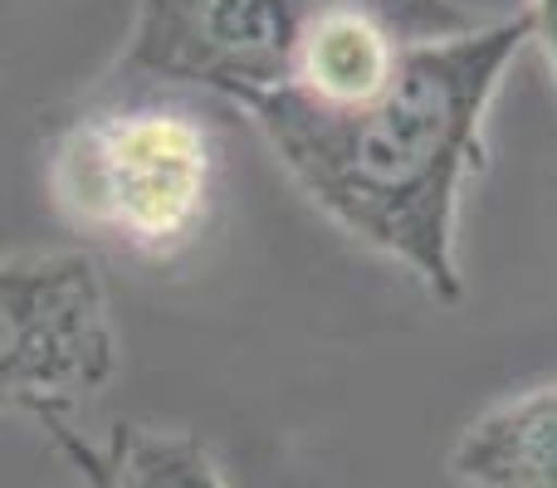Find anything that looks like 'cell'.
<instances>
[{
	"instance_id": "6",
	"label": "cell",
	"mask_w": 557,
	"mask_h": 488,
	"mask_svg": "<svg viewBox=\"0 0 557 488\" xmlns=\"http://www.w3.org/2000/svg\"><path fill=\"white\" fill-rule=\"evenodd\" d=\"M84 488H231L201 440L152 425H113L108 440H84L74 425L49 430Z\"/></svg>"
},
{
	"instance_id": "3",
	"label": "cell",
	"mask_w": 557,
	"mask_h": 488,
	"mask_svg": "<svg viewBox=\"0 0 557 488\" xmlns=\"http://www.w3.org/2000/svg\"><path fill=\"white\" fill-rule=\"evenodd\" d=\"M362 25L450 39L484 20L460 0H137L117 68L250 108L294 88L327 39Z\"/></svg>"
},
{
	"instance_id": "5",
	"label": "cell",
	"mask_w": 557,
	"mask_h": 488,
	"mask_svg": "<svg viewBox=\"0 0 557 488\" xmlns=\"http://www.w3.org/2000/svg\"><path fill=\"white\" fill-rule=\"evenodd\" d=\"M450 474L465 488H557V381L484 411L455 440Z\"/></svg>"
},
{
	"instance_id": "4",
	"label": "cell",
	"mask_w": 557,
	"mask_h": 488,
	"mask_svg": "<svg viewBox=\"0 0 557 488\" xmlns=\"http://www.w3.org/2000/svg\"><path fill=\"white\" fill-rule=\"evenodd\" d=\"M117 372V333L94 254L0 259V415L74 425Z\"/></svg>"
},
{
	"instance_id": "2",
	"label": "cell",
	"mask_w": 557,
	"mask_h": 488,
	"mask_svg": "<svg viewBox=\"0 0 557 488\" xmlns=\"http://www.w3.org/2000/svg\"><path fill=\"white\" fill-rule=\"evenodd\" d=\"M225 137L206 93L108 74L45 137V196L74 235L172 264L211 230Z\"/></svg>"
},
{
	"instance_id": "7",
	"label": "cell",
	"mask_w": 557,
	"mask_h": 488,
	"mask_svg": "<svg viewBox=\"0 0 557 488\" xmlns=\"http://www.w3.org/2000/svg\"><path fill=\"white\" fill-rule=\"evenodd\" d=\"M533 35L543 39V49H548V64L557 74V0H533Z\"/></svg>"
},
{
	"instance_id": "1",
	"label": "cell",
	"mask_w": 557,
	"mask_h": 488,
	"mask_svg": "<svg viewBox=\"0 0 557 488\" xmlns=\"http://www.w3.org/2000/svg\"><path fill=\"white\" fill-rule=\"evenodd\" d=\"M529 39L533 15L519 10L470 35L406 45L392 74L352 103L264 98L245 113L318 211L411 268L435 303H460V196L484 166L490 103Z\"/></svg>"
}]
</instances>
